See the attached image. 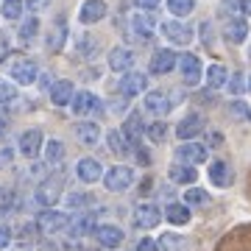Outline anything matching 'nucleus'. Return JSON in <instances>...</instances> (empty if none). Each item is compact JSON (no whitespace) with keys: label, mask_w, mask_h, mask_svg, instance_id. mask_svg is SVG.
I'll list each match as a JSON object with an SVG mask.
<instances>
[{"label":"nucleus","mask_w":251,"mask_h":251,"mask_svg":"<svg viewBox=\"0 0 251 251\" xmlns=\"http://www.w3.org/2000/svg\"><path fill=\"white\" fill-rule=\"evenodd\" d=\"M131 184H134V171L128 165H115L103 173V187L109 193H126Z\"/></svg>","instance_id":"nucleus-1"},{"label":"nucleus","mask_w":251,"mask_h":251,"mask_svg":"<svg viewBox=\"0 0 251 251\" xmlns=\"http://www.w3.org/2000/svg\"><path fill=\"white\" fill-rule=\"evenodd\" d=\"M67 226H70L67 212H59V209H50V206H48L45 212H39V218H36V229L42 234H59Z\"/></svg>","instance_id":"nucleus-2"},{"label":"nucleus","mask_w":251,"mask_h":251,"mask_svg":"<svg viewBox=\"0 0 251 251\" xmlns=\"http://www.w3.org/2000/svg\"><path fill=\"white\" fill-rule=\"evenodd\" d=\"M156 23L159 20H153L148 11H137L134 17L128 20V31H131V39H137V42H148L153 34H156Z\"/></svg>","instance_id":"nucleus-3"},{"label":"nucleus","mask_w":251,"mask_h":251,"mask_svg":"<svg viewBox=\"0 0 251 251\" xmlns=\"http://www.w3.org/2000/svg\"><path fill=\"white\" fill-rule=\"evenodd\" d=\"M162 36L173 42V45H190L193 42V28L190 23H179V20H162Z\"/></svg>","instance_id":"nucleus-4"},{"label":"nucleus","mask_w":251,"mask_h":251,"mask_svg":"<svg viewBox=\"0 0 251 251\" xmlns=\"http://www.w3.org/2000/svg\"><path fill=\"white\" fill-rule=\"evenodd\" d=\"M179 73L184 87H196L198 81L204 78V67H201V59L196 53H181L179 56Z\"/></svg>","instance_id":"nucleus-5"},{"label":"nucleus","mask_w":251,"mask_h":251,"mask_svg":"<svg viewBox=\"0 0 251 251\" xmlns=\"http://www.w3.org/2000/svg\"><path fill=\"white\" fill-rule=\"evenodd\" d=\"M59 196H62V176H48V179L39 181L34 198H36V204H42L48 209V206H53L59 201Z\"/></svg>","instance_id":"nucleus-6"},{"label":"nucleus","mask_w":251,"mask_h":251,"mask_svg":"<svg viewBox=\"0 0 251 251\" xmlns=\"http://www.w3.org/2000/svg\"><path fill=\"white\" fill-rule=\"evenodd\" d=\"M176 162H187V165H201V162H206V156H209V151H206V145L196 143V140H184V143L176 148Z\"/></svg>","instance_id":"nucleus-7"},{"label":"nucleus","mask_w":251,"mask_h":251,"mask_svg":"<svg viewBox=\"0 0 251 251\" xmlns=\"http://www.w3.org/2000/svg\"><path fill=\"white\" fill-rule=\"evenodd\" d=\"M162 221V209L151 201H143V204H137L134 209V226L137 229H153V226H159Z\"/></svg>","instance_id":"nucleus-8"},{"label":"nucleus","mask_w":251,"mask_h":251,"mask_svg":"<svg viewBox=\"0 0 251 251\" xmlns=\"http://www.w3.org/2000/svg\"><path fill=\"white\" fill-rule=\"evenodd\" d=\"M70 106H73V115H75V117H87V115H95V112H100V109H103V103H100V100L92 95V92L81 90V92H75V95H73Z\"/></svg>","instance_id":"nucleus-9"},{"label":"nucleus","mask_w":251,"mask_h":251,"mask_svg":"<svg viewBox=\"0 0 251 251\" xmlns=\"http://www.w3.org/2000/svg\"><path fill=\"white\" fill-rule=\"evenodd\" d=\"M9 73H11V78L17 81V84H34L36 75H39V67H36V62L20 56V59H11Z\"/></svg>","instance_id":"nucleus-10"},{"label":"nucleus","mask_w":251,"mask_h":251,"mask_svg":"<svg viewBox=\"0 0 251 251\" xmlns=\"http://www.w3.org/2000/svg\"><path fill=\"white\" fill-rule=\"evenodd\" d=\"M103 165H100L98 159H92V156H84V159H78V165H75V176H78V181H84V184H95V181H103Z\"/></svg>","instance_id":"nucleus-11"},{"label":"nucleus","mask_w":251,"mask_h":251,"mask_svg":"<svg viewBox=\"0 0 251 251\" xmlns=\"http://www.w3.org/2000/svg\"><path fill=\"white\" fill-rule=\"evenodd\" d=\"M42 145H45L42 131H39V128H28V131H23V134H20L17 148H20V153H23L25 159H34V156H39Z\"/></svg>","instance_id":"nucleus-12"},{"label":"nucleus","mask_w":251,"mask_h":251,"mask_svg":"<svg viewBox=\"0 0 251 251\" xmlns=\"http://www.w3.org/2000/svg\"><path fill=\"white\" fill-rule=\"evenodd\" d=\"M201 131H204V117L198 115V112L184 115L179 120V126H176V137H179L181 143H184V140H196Z\"/></svg>","instance_id":"nucleus-13"},{"label":"nucleus","mask_w":251,"mask_h":251,"mask_svg":"<svg viewBox=\"0 0 251 251\" xmlns=\"http://www.w3.org/2000/svg\"><path fill=\"white\" fill-rule=\"evenodd\" d=\"M117 90L123 92L126 98H134V95H140V92L148 90V75H145V73H134V70L123 73V78H120V87H117Z\"/></svg>","instance_id":"nucleus-14"},{"label":"nucleus","mask_w":251,"mask_h":251,"mask_svg":"<svg viewBox=\"0 0 251 251\" xmlns=\"http://www.w3.org/2000/svg\"><path fill=\"white\" fill-rule=\"evenodd\" d=\"M123 229L115 224H100L98 229H95V240H98L100 249H117L120 243H123Z\"/></svg>","instance_id":"nucleus-15"},{"label":"nucleus","mask_w":251,"mask_h":251,"mask_svg":"<svg viewBox=\"0 0 251 251\" xmlns=\"http://www.w3.org/2000/svg\"><path fill=\"white\" fill-rule=\"evenodd\" d=\"M73 134L81 145H98L100 143V126L92 123V120H81V123L73 126Z\"/></svg>","instance_id":"nucleus-16"},{"label":"nucleus","mask_w":251,"mask_h":251,"mask_svg":"<svg viewBox=\"0 0 251 251\" xmlns=\"http://www.w3.org/2000/svg\"><path fill=\"white\" fill-rule=\"evenodd\" d=\"M134 67V53L128 48H112L109 50V70L112 73H128Z\"/></svg>","instance_id":"nucleus-17"},{"label":"nucleus","mask_w":251,"mask_h":251,"mask_svg":"<svg viewBox=\"0 0 251 251\" xmlns=\"http://www.w3.org/2000/svg\"><path fill=\"white\" fill-rule=\"evenodd\" d=\"M171 106H173V100L168 98L165 92H159V90L145 92V112H151V115H156V117H165L171 112Z\"/></svg>","instance_id":"nucleus-18"},{"label":"nucleus","mask_w":251,"mask_h":251,"mask_svg":"<svg viewBox=\"0 0 251 251\" xmlns=\"http://www.w3.org/2000/svg\"><path fill=\"white\" fill-rule=\"evenodd\" d=\"M168 179H171L173 184H196L198 171H196V165H187V162H173L171 171H168Z\"/></svg>","instance_id":"nucleus-19"},{"label":"nucleus","mask_w":251,"mask_h":251,"mask_svg":"<svg viewBox=\"0 0 251 251\" xmlns=\"http://www.w3.org/2000/svg\"><path fill=\"white\" fill-rule=\"evenodd\" d=\"M106 17V3L103 0H84V6L78 11V20L84 25H92V23H100Z\"/></svg>","instance_id":"nucleus-20"},{"label":"nucleus","mask_w":251,"mask_h":251,"mask_svg":"<svg viewBox=\"0 0 251 251\" xmlns=\"http://www.w3.org/2000/svg\"><path fill=\"white\" fill-rule=\"evenodd\" d=\"M179 64V56L173 53V50H156V53L151 56V73L153 75H165V73H171L173 67Z\"/></svg>","instance_id":"nucleus-21"},{"label":"nucleus","mask_w":251,"mask_h":251,"mask_svg":"<svg viewBox=\"0 0 251 251\" xmlns=\"http://www.w3.org/2000/svg\"><path fill=\"white\" fill-rule=\"evenodd\" d=\"M206 176H209V181H212L215 187H221V190L232 184V168H229V162H224V159L212 162L209 171H206Z\"/></svg>","instance_id":"nucleus-22"},{"label":"nucleus","mask_w":251,"mask_h":251,"mask_svg":"<svg viewBox=\"0 0 251 251\" xmlns=\"http://www.w3.org/2000/svg\"><path fill=\"white\" fill-rule=\"evenodd\" d=\"M48 92H50V103H53V106H67L73 100V95H75V92H73V81H67V78L53 81Z\"/></svg>","instance_id":"nucleus-23"},{"label":"nucleus","mask_w":251,"mask_h":251,"mask_svg":"<svg viewBox=\"0 0 251 251\" xmlns=\"http://www.w3.org/2000/svg\"><path fill=\"white\" fill-rule=\"evenodd\" d=\"M224 36L232 42V45H243L246 36H249V23H246L243 17H232L224 25Z\"/></svg>","instance_id":"nucleus-24"},{"label":"nucleus","mask_w":251,"mask_h":251,"mask_svg":"<svg viewBox=\"0 0 251 251\" xmlns=\"http://www.w3.org/2000/svg\"><path fill=\"white\" fill-rule=\"evenodd\" d=\"M95 229H98V226H95V218L87 215V212H84V215H78V218H73L70 226H67V232H70L73 240L87 237V234H95Z\"/></svg>","instance_id":"nucleus-25"},{"label":"nucleus","mask_w":251,"mask_h":251,"mask_svg":"<svg viewBox=\"0 0 251 251\" xmlns=\"http://www.w3.org/2000/svg\"><path fill=\"white\" fill-rule=\"evenodd\" d=\"M165 221L173 226H187L190 224V206L184 201H171L165 206Z\"/></svg>","instance_id":"nucleus-26"},{"label":"nucleus","mask_w":251,"mask_h":251,"mask_svg":"<svg viewBox=\"0 0 251 251\" xmlns=\"http://www.w3.org/2000/svg\"><path fill=\"white\" fill-rule=\"evenodd\" d=\"M123 134L128 137V143H131V148L134 145H140V137L145 134V123H143V117L137 115H128L126 117V123H123Z\"/></svg>","instance_id":"nucleus-27"},{"label":"nucleus","mask_w":251,"mask_h":251,"mask_svg":"<svg viewBox=\"0 0 251 251\" xmlns=\"http://www.w3.org/2000/svg\"><path fill=\"white\" fill-rule=\"evenodd\" d=\"M64 39H67V23H64V20H59V23L50 28V34H48V50H50V53L62 50Z\"/></svg>","instance_id":"nucleus-28"},{"label":"nucleus","mask_w":251,"mask_h":251,"mask_svg":"<svg viewBox=\"0 0 251 251\" xmlns=\"http://www.w3.org/2000/svg\"><path fill=\"white\" fill-rule=\"evenodd\" d=\"M106 143H109V148H112V153H128L131 151V143H128V137L123 134V128H112L106 134Z\"/></svg>","instance_id":"nucleus-29"},{"label":"nucleus","mask_w":251,"mask_h":251,"mask_svg":"<svg viewBox=\"0 0 251 251\" xmlns=\"http://www.w3.org/2000/svg\"><path fill=\"white\" fill-rule=\"evenodd\" d=\"M204 78H206V87H209V90H221L226 84V78H229V73H226L224 64H209Z\"/></svg>","instance_id":"nucleus-30"},{"label":"nucleus","mask_w":251,"mask_h":251,"mask_svg":"<svg viewBox=\"0 0 251 251\" xmlns=\"http://www.w3.org/2000/svg\"><path fill=\"white\" fill-rule=\"evenodd\" d=\"M62 159H64V143L48 140L45 143V162L50 165V168H56V165H62Z\"/></svg>","instance_id":"nucleus-31"},{"label":"nucleus","mask_w":251,"mask_h":251,"mask_svg":"<svg viewBox=\"0 0 251 251\" xmlns=\"http://www.w3.org/2000/svg\"><path fill=\"white\" fill-rule=\"evenodd\" d=\"M165 6H168L173 17H187L196 9V0H165Z\"/></svg>","instance_id":"nucleus-32"},{"label":"nucleus","mask_w":251,"mask_h":251,"mask_svg":"<svg viewBox=\"0 0 251 251\" xmlns=\"http://www.w3.org/2000/svg\"><path fill=\"white\" fill-rule=\"evenodd\" d=\"M23 9H25V0H3L0 3V11L6 20H20L23 17Z\"/></svg>","instance_id":"nucleus-33"},{"label":"nucleus","mask_w":251,"mask_h":251,"mask_svg":"<svg viewBox=\"0 0 251 251\" xmlns=\"http://www.w3.org/2000/svg\"><path fill=\"white\" fill-rule=\"evenodd\" d=\"M206 201H209L206 190H201V187H190V190H184V204H187V206H204Z\"/></svg>","instance_id":"nucleus-34"},{"label":"nucleus","mask_w":251,"mask_h":251,"mask_svg":"<svg viewBox=\"0 0 251 251\" xmlns=\"http://www.w3.org/2000/svg\"><path fill=\"white\" fill-rule=\"evenodd\" d=\"M36 34H39V17H28L25 23L20 25V39H23V42H31Z\"/></svg>","instance_id":"nucleus-35"},{"label":"nucleus","mask_w":251,"mask_h":251,"mask_svg":"<svg viewBox=\"0 0 251 251\" xmlns=\"http://www.w3.org/2000/svg\"><path fill=\"white\" fill-rule=\"evenodd\" d=\"M145 134H148L151 143H162V140L168 137V126H165V120H153V123L145 128Z\"/></svg>","instance_id":"nucleus-36"},{"label":"nucleus","mask_w":251,"mask_h":251,"mask_svg":"<svg viewBox=\"0 0 251 251\" xmlns=\"http://www.w3.org/2000/svg\"><path fill=\"white\" fill-rule=\"evenodd\" d=\"M90 204H92L90 193H67V206L70 209H87Z\"/></svg>","instance_id":"nucleus-37"},{"label":"nucleus","mask_w":251,"mask_h":251,"mask_svg":"<svg viewBox=\"0 0 251 251\" xmlns=\"http://www.w3.org/2000/svg\"><path fill=\"white\" fill-rule=\"evenodd\" d=\"M184 249V240L179 234H162L159 237V251H181Z\"/></svg>","instance_id":"nucleus-38"},{"label":"nucleus","mask_w":251,"mask_h":251,"mask_svg":"<svg viewBox=\"0 0 251 251\" xmlns=\"http://www.w3.org/2000/svg\"><path fill=\"white\" fill-rule=\"evenodd\" d=\"M11 100H17V90H14V84L6 78H0V103H11Z\"/></svg>","instance_id":"nucleus-39"},{"label":"nucleus","mask_w":251,"mask_h":251,"mask_svg":"<svg viewBox=\"0 0 251 251\" xmlns=\"http://www.w3.org/2000/svg\"><path fill=\"white\" fill-rule=\"evenodd\" d=\"M226 87L232 95H243V92H249V84L243 81V75H232V78H226Z\"/></svg>","instance_id":"nucleus-40"},{"label":"nucleus","mask_w":251,"mask_h":251,"mask_svg":"<svg viewBox=\"0 0 251 251\" xmlns=\"http://www.w3.org/2000/svg\"><path fill=\"white\" fill-rule=\"evenodd\" d=\"M78 53H84V56L98 53V42L92 36H78Z\"/></svg>","instance_id":"nucleus-41"},{"label":"nucleus","mask_w":251,"mask_h":251,"mask_svg":"<svg viewBox=\"0 0 251 251\" xmlns=\"http://www.w3.org/2000/svg\"><path fill=\"white\" fill-rule=\"evenodd\" d=\"M126 106H128V98H126L123 92L117 95V98L109 100V112H115V115H120V112H126Z\"/></svg>","instance_id":"nucleus-42"},{"label":"nucleus","mask_w":251,"mask_h":251,"mask_svg":"<svg viewBox=\"0 0 251 251\" xmlns=\"http://www.w3.org/2000/svg\"><path fill=\"white\" fill-rule=\"evenodd\" d=\"M11 162H14V151H11L9 145H3V148H0V171L11 168Z\"/></svg>","instance_id":"nucleus-43"},{"label":"nucleus","mask_w":251,"mask_h":251,"mask_svg":"<svg viewBox=\"0 0 251 251\" xmlns=\"http://www.w3.org/2000/svg\"><path fill=\"white\" fill-rule=\"evenodd\" d=\"M229 112H232L234 117H240V120L243 117H251V109L246 106V103H240V100H234L232 106H229Z\"/></svg>","instance_id":"nucleus-44"},{"label":"nucleus","mask_w":251,"mask_h":251,"mask_svg":"<svg viewBox=\"0 0 251 251\" xmlns=\"http://www.w3.org/2000/svg\"><path fill=\"white\" fill-rule=\"evenodd\" d=\"M131 151H134V159L140 162V165H151V153L145 151L143 145H134V148H131Z\"/></svg>","instance_id":"nucleus-45"},{"label":"nucleus","mask_w":251,"mask_h":251,"mask_svg":"<svg viewBox=\"0 0 251 251\" xmlns=\"http://www.w3.org/2000/svg\"><path fill=\"white\" fill-rule=\"evenodd\" d=\"M11 246V229L9 226H0V251H6Z\"/></svg>","instance_id":"nucleus-46"},{"label":"nucleus","mask_w":251,"mask_h":251,"mask_svg":"<svg viewBox=\"0 0 251 251\" xmlns=\"http://www.w3.org/2000/svg\"><path fill=\"white\" fill-rule=\"evenodd\" d=\"M137 251H159V243L151 240V237H143V240L137 243Z\"/></svg>","instance_id":"nucleus-47"},{"label":"nucleus","mask_w":251,"mask_h":251,"mask_svg":"<svg viewBox=\"0 0 251 251\" xmlns=\"http://www.w3.org/2000/svg\"><path fill=\"white\" fill-rule=\"evenodd\" d=\"M159 3H162V0H134V6H137L140 11H153Z\"/></svg>","instance_id":"nucleus-48"},{"label":"nucleus","mask_w":251,"mask_h":251,"mask_svg":"<svg viewBox=\"0 0 251 251\" xmlns=\"http://www.w3.org/2000/svg\"><path fill=\"white\" fill-rule=\"evenodd\" d=\"M25 6H28L31 11H42V9L48 6V0H25Z\"/></svg>","instance_id":"nucleus-49"},{"label":"nucleus","mask_w":251,"mask_h":251,"mask_svg":"<svg viewBox=\"0 0 251 251\" xmlns=\"http://www.w3.org/2000/svg\"><path fill=\"white\" fill-rule=\"evenodd\" d=\"M36 251H62V249H59L53 240H45V243H39V246H36Z\"/></svg>","instance_id":"nucleus-50"},{"label":"nucleus","mask_w":251,"mask_h":251,"mask_svg":"<svg viewBox=\"0 0 251 251\" xmlns=\"http://www.w3.org/2000/svg\"><path fill=\"white\" fill-rule=\"evenodd\" d=\"M62 251H84V249H81V246H78L75 240H73V243H67V246H64Z\"/></svg>","instance_id":"nucleus-51"},{"label":"nucleus","mask_w":251,"mask_h":251,"mask_svg":"<svg viewBox=\"0 0 251 251\" xmlns=\"http://www.w3.org/2000/svg\"><path fill=\"white\" fill-rule=\"evenodd\" d=\"M240 9L246 11V14H251V0H240Z\"/></svg>","instance_id":"nucleus-52"},{"label":"nucleus","mask_w":251,"mask_h":251,"mask_svg":"<svg viewBox=\"0 0 251 251\" xmlns=\"http://www.w3.org/2000/svg\"><path fill=\"white\" fill-rule=\"evenodd\" d=\"M3 137H6V120L0 117V140H3Z\"/></svg>","instance_id":"nucleus-53"},{"label":"nucleus","mask_w":251,"mask_h":251,"mask_svg":"<svg viewBox=\"0 0 251 251\" xmlns=\"http://www.w3.org/2000/svg\"><path fill=\"white\" fill-rule=\"evenodd\" d=\"M3 56H6V48H0V59H3Z\"/></svg>","instance_id":"nucleus-54"},{"label":"nucleus","mask_w":251,"mask_h":251,"mask_svg":"<svg viewBox=\"0 0 251 251\" xmlns=\"http://www.w3.org/2000/svg\"><path fill=\"white\" fill-rule=\"evenodd\" d=\"M92 251H106V249H92Z\"/></svg>","instance_id":"nucleus-55"},{"label":"nucleus","mask_w":251,"mask_h":251,"mask_svg":"<svg viewBox=\"0 0 251 251\" xmlns=\"http://www.w3.org/2000/svg\"><path fill=\"white\" fill-rule=\"evenodd\" d=\"M249 92H251V78H249Z\"/></svg>","instance_id":"nucleus-56"},{"label":"nucleus","mask_w":251,"mask_h":251,"mask_svg":"<svg viewBox=\"0 0 251 251\" xmlns=\"http://www.w3.org/2000/svg\"><path fill=\"white\" fill-rule=\"evenodd\" d=\"M249 59H251V50H249Z\"/></svg>","instance_id":"nucleus-57"}]
</instances>
